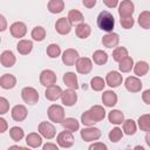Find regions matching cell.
<instances>
[{
	"mask_svg": "<svg viewBox=\"0 0 150 150\" xmlns=\"http://www.w3.org/2000/svg\"><path fill=\"white\" fill-rule=\"evenodd\" d=\"M46 53H47V55H48L50 59H55V57L60 56V54H61V48H60L59 45H56V43H50V45L47 47Z\"/></svg>",
	"mask_w": 150,
	"mask_h": 150,
	"instance_id": "cell-41",
	"label": "cell"
},
{
	"mask_svg": "<svg viewBox=\"0 0 150 150\" xmlns=\"http://www.w3.org/2000/svg\"><path fill=\"white\" fill-rule=\"evenodd\" d=\"M137 130V125H136V122L134 120H125L123 122V131L125 135H134Z\"/></svg>",
	"mask_w": 150,
	"mask_h": 150,
	"instance_id": "cell-36",
	"label": "cell"
},
{
	"mask_svg": "<svg viewBox=\"0 0 150 150\" xmlns=\"http://www.w3.org/2000/svg\"><path fill=\"white\" fill-rule=\"evenodd\" d=\"M47 114H48V118L54 123H62V121L64 120V109L62 105L52 104L48 108Z\"/></svg>",
	"mask_w": 150,
	"mask_h": 150,
	"instance_id": "cell-2",
	"label": "cell"
},
{
	"mask_svg": "<svg viewBox=\"0 0 150 150\" xmlns=\"http://www.w3.org/2000/svg\"><path fill=\"white\" fill-rule=\"evenodd\" d=\"M16 84V79L12 74H4L0 77V86L4 89H12Z\"/></svg>",
	"mask_w": 150,
	"mask_h": 150,
	"instance_id": "cell-24",
	"label": "cell"
},
{
	"mask_svg": "<svg viewBox=\"0 0 150 150\" xmlns=\"http://www.w3.org/2000/svg\"><path fill=\"white\" fill-rule=\"evenodd\" d=\"M89 149L90 150H95V149H102V150H107L108 146L104 144V143H101V142H96V143H93L89 145Z\"/></svg>",
	"mask_w": 150,
	"mask_h": 150,
	"instance_id": "cell-46",
	"label": "cell"
},
{
	"mask_svg": "<svg viewBox=\"0 0 150 150\" xmlns=\"http://www.w3.org/2000/svg\"><path fill=\"white\" fill-rule=\"evenodd\" d=\"M103 4L108 8H115L118 5V0H103Z\"/></svg>",
	"mask_w": 150,
	"mask_h": 150,
	"instance_id": "cell-48",
	"label": "cell"
},
{
	"mask_svg": "<svg viewBox=\"0 0 150 150\" xmlns=\"http://www.w3.org/2000/svg\"><path fill=\"white\" fill-rule=\"evenodd\" d=\"M148 71H149V64H148V62H145V61H138V62L135 63V66H134V73H135L136 76H138V77L144 76V75L148 74Z\"/></svg>",
	"mask_w": 150,
	"mask_h": 150,
	"instance_id": "cell-31",
	"label": "cell"
},
{
	"mask_svg": "<svg viewBox=\"0 0 150 150\" xmlns=\"http://www.w3.org/2000/svg\"><path fill=\"white\" fill-rule=\"evenodd\" d=\"M38 130H39L40 135H41L43 138H46V139H52V138H54V137H55V134H56L55 127H54L52 123L46 122V121H43V122H41V123L39 124Z\"/></svg>",
	"mask_w": 150,
	"mask_h": 150,
	"instance_id": "cell-5",
	"label": "cell"
},
{
	"mask_svg": "<svg viewBox=\"0 0 150 150\" xmlns=\"http://www.w3.org/2000/svg\"><path fill=\"white\" fill-rule=\"evenodd\" d=\"M118 42H120V36H118V34H116L114 32L107 33L102 38V45L107 48H114L118 45Z\"/></svg>",
	"mask_w": 150,
	"mask_h": 150,
	"instance_id": "cell-18",
	"label": "cell"
},
{
	"mask_svg": "<svg viewBox=\"0 0 150 150\" xmlns=\"http://www.w3.org/2000/svg\"><path fill=\"white\" fill-rule=\"evenodd\" d=\"M30 35H32L33 40H35V41H38V42L43 41L45 38H46V29H45L43 27H41V26H36V27H34V28L32 29Z\"/></svg>",
	"mask_w": 150,
	"mask_h": 150,
	"instance_id": "cell-35",
	"label": "cell"
},
{
	"mask_svg": "<svg viewBox=\"0 0 150 150\" xmlns=\"http://www.w3.org/2000/svg\"><path fill=\"white\" fill-rule=\"evenodd\" d=\"M62 93H63V90L61 89L60 86L52 84V86L47 87V89L45 91V96L48 101H57L59 98H61Z\"/></svg>",
	"mask_w": 150,
	"mask_h": 150,
	"instance_id": "cell-15",
	"label": "cell"
},
{
	"mask_svg": "<svg viewBox=\"0 0 150 150\" xmlns=\"http://www.w3.org/2000/svg\"><path fill=\"white\" fill-rule=\"evenodd\" d=\"M75 67H76V70L77 73L80 74H89L93 69V62L89 57H79V60L76 61L75 63Z\"/></svg>",
	"mask_w": 150,
	"mask_h": 150,
	"instance_id": "cell-9",
	"label": "cell"
},
{
	"mask_svg": "<svg viewBox=\"0 0 150 150\" xmlns=\"http://www.w3.org/2000/svg\"><path fill=\"white\" fill-rule=\"evenodd\" d=\"M124 86H125V89L128 91H130V93H138V91H141L143 84H142L141 80L137 76H129V77L125 79Z\"/></svg>",
	"mask_w": 150,
	"mask_h": 150,
	"instance_id": "cell-12",
	"label": "cell"
},
{
	"mask_svg": "<svg viewBox=\"0 0 150 150\" xmlns=\"http://www.w3.org/2000/svg\"><path fill=\"white\" fill-rule=\"evenodd\" d=\"M21 97L22 100L29 104V105H34L38 103L39 101V93L36 89H34L33 87H25L21 90Z\"/></svg>",
	"mask_w": 150,
	"mask_h": 150,
	"instance_id": "cell-4",
	"label": "cell"
},
{
	"mask_svg": "<svg viewBox=\"0 0 150 150\" xmlns=\"http://www.w3.org/2000/svg\"><path fill=\"white\" fill-rule=\"evenodd\" d=\"M135 149H141V150H144V148H143V146H141V145H137V146H135Z\"/></svg>",
	"mask_w": 150,
	"mask_h": 150,
	"instance_id": "cell-55",
	"label": "cell"
},
{
	"mask_svg": "<svg viewBox=\"0 0 150 150\" xmlns=\"http://www.w3.org/2000/svg\"><path fill=\"white\" fill-rule=\"evenodd\" d=\"M142 100H143L144 103L150 104V89H146V90L143 91V94H142Z\"/></svg>",
	"mask_w": 150,
	"mask_h": 150,
	"instance_id": "cell-47",
	"label": "cell"
},
{
	"mask_svg": "<svg viewBox=\"0 0 150 150\" xmlns=\"http://www.w3.org/2000/svg\"><path fill=\"white\" fill-rule=\"evenodd\" d=\"M55 29L59 34L66 35L71 30V23L69 22L68 18L67 19L66 18H60L55 23Z\"/></svg>",
	"mask_w": 150,
	"mask_h": 150,
	"instance_id": "cell-17",
	"label": "cell"
},
{
	"mask_svg": "<svg viewBox=\"0 0 150 150\" xmlns=\"http://www.w3.org/2000/svg\"><path fill=\"white\" fill-rule=\"evenodd\" d=\"M138 25L143 29H150V12L149 11H143L137 19Z\"/></svg>",
	"mask_w": 150,
	"mask_h": 150,
	"instance_id": "cell-33",
	"label": "cell"
},
{
	"mask_svg": "<svg viewBox=\"0 0 150 150\" xmlns=\"http://www.w3.org/2000/svg\"><path fill=\"white\" fill-rule=\"evenodd\" d=\"M56 142L59 144V146L61 148H70L73 146L74 144V136H73V132L69 131V130H64V131H61L57 137H56Z\"/></svg>",
	"mask_w": 150,
	"mask_h": 150,
	"instance_id": "cell-6",
	"label": "cell"
},
{
	"mask_svg": "<svg viewBox=\"0 0 150 150\" xmlns=\"http://www.w3.org/2000/svg\"><path fill=\"white\" fill-rule=\"evenodd\" d=\"M80 135L84 142H94L101 137V130L98 128H95L94 125H91V127L83 128L81 130Z\"/></svg>",
	"mask_w": 150,
	"mask_h": 150,
	"instance_id": "cell-3",
	"label": "cell"
},
{
	"mask_svg": "<svg viewBox=\"0 0 150 150\" xmlns=\"http://www.w3.org/2000/svg\"><path fill=\"white\" fill-rule=\"evenodd\" d=\"M108 137H109V139H110L112 143H117V142L123 137V131H122L118 127H116V128H114V129L110 130Z\"/></svg>",
	"mask_w": 150,
	"mask_h": 150,
	"instance_id": "cell-42",
	"label": "cell"
},
{
	"mask_svg": "<svg viewBox=\"0 0 150 150\" xmlns=\"http://www.w3.org/2000/svg\"><path fill=\"white\" fill-rule=\"evenodd\" d=\"M16 49L21 55H28L33 50V42L30 40H20L16 45Z\"/></svg>",
	"mask_w": 150,
	"mask_h": 150,
	"instance_id": "cell-25",
	"label": "cell"
},
{
	"mask_svg": "<svg viewBox=\"0 0 150 150\" xmlns=\"http://www.w3.org/2000/svg\"><path fill=\"white\" fill-rule=\"evenodd\" d=\"M145 143H146L148 146L150 148V131H146V135H145Z\"/></svg>",
	"mask_w": 150,
	"mask_h": 150,
	"instance_id": "cell-53",
	"label": "cell"
},
{
	"mask_svg": "<svg viewBox=\"0 0 150 150\" xmlns=\"http://www.w3.org/2000/svg\"><path fill=\"white\" fill-rule=\"evenodd\" d=\"M0 20H1V28H0V30L4 32L6 29V19H5L4 15H0Z\"/></svg>",
	"mask_w": 150,
	"mask_h": 150,
	"instance_id": "cell-52",
	"label": "cell"
},
{
	"mask_svg": "<svg viewBox=\"0 0 150 150\" xmlns=\"http://www.w3.org/2000/svg\"><path fill=\"white\" fill-rule=\"evenodd\" d=\"M61 101L63 103V105L66 107H73L76 102H77V94L75 91V89H67L62 93L61 95Z\"/></svg>",
	"mask_w": 150,
	"mask_h": 150,
	"instance_id": "cell-13",
	"label": "cell"
},
{
	"mask_svg": "<svg viewBox=\"0 0 150 150\" xmlns=\"http://www.w3.org/2000/svg\"><path fill=\"white\" fill-rule=\"evenodd\" d=\"M61 57H62V62L66 66H68V67L75 66L76 61L79 60V52L74 48H68L62 53Z\"/></svg>",
	"mask_w": 150,
	"mask_h": 150,
	"instance_id": "cell-8",
	"label": "cell"
},
{
	"mask_svg": "<svg viewBox=\"0 0 150 150\" xmlns=\"http://www.w3.org/2000/svg\"><path fill=\"white\" fill-rule=\"evenodd\" d=\"M93 61H94V63H96L98 66H103L108 61V54L101 49H97L93 53Z\"/></svg>",
	"mask_w": 150,
	"mask_h": 150,
	"instance_id": "cell-32",
	"label": "cell"
},
{
	"mask_svg": "<svg viewBox=\"0 0 150 150\" xmlns=\"http://www.w3.org/2000/svg\"><path fill=\"white\" fill-rule=\"evenodd\" d=\"M9 32L12 34L13 38H16V39H21L26 35L27 33V26L25 22H21V21H16L14 23L11 25L9 27Z\"/></svg>",
	"mask_w": 150,
	"mask_h": 150,
	"instance_id": "cell-10",
	"label": "cell"
},
{
	"mask_svg": "<svg viewBox=\"0 0 150 150\" xmlns=\"http://www.w3.org/2000/svg\"><path fill=\"white\" fill-rule=\"evenodd\" d=\"M120 23H121V26H122L124 29H130V28H132L135 21H134V19H132V16H129V18H121V19H120Z\"/></svg>",
	"mask_w": 150,
	"mask_h": 150,
	"instance_id": "cell-44",
	"label": "cell"
},
{
	"mask_svg": "<svg viewBox=\"0 0 150 150\" xmlns=\"http://www.w3.org/2000/svg\"><path fill=\"white\" fill-rule=\"evenodd\" d=\"M125 56H128V49L125 47H116L112 52V59L116 62H120Z\"/></svg>",
	"mask_w": 150,
	"mask_h": 150,
	"instance_id": "cell-40",
	"label": "cell"
},
{
	"mask_svg": "<svg viewBox=\"0 0 150 150\" xmlns=\"http://www.w3.org/2000/svg\"><path fill=\"white\" fill-rule=\"evenodd\" d=\"M42 149L43 150H57L59 146L56 144H53V143H46L45 145H42Z\"/></svg>",
	"mask_w": 150,
	"mask_h": 150,
	"instance_id": "cell-50",
	"label": "cell"
},
{
	"mask_svg": "<svg viewBox=\"0 0 150 150\" xmlns=\"http://www.w3.org/2000/svg\"><path fill=\"white\" fill-rule=\"evenodd\" d=\"M89 114H90L91 118H93L96 123L103 121L104 117H105V110H104V108L101 107V105H93V107H90Z\"/></svg>",
	"mask_w": 150,
	"mask_h": 150,
	"instance_id": "cell-20",
	"label": "cell"
},
{
	"mask_svg": "<svg viewBox=\"0 0 150 150\" xmlns=\"http://www.w3.org/2000/svg\"><path fill=\"white\" fill-rule=\"evenodd\" d=\"M7 122H6V120L5 118H0V132L2 134V132H5L6 131V129H7Z\"/></svg>",
	"mask_w": 150,
	"mask_h": 150,
	"instance_id": "cell-51",
	"label": "cell"
},
{
	"mask_svg": "<svg viewBox=\"0 0 150 150\" xmlns=\"http://www.w3.org/2000/svg\"><path fill=\"white\" fill-rule=\"evenodd\" d=\"M61 124H62V127L66 130H69L71 132L77 131L79 128H80V122L76 118H74V117H67V118H64Z\"/></svg>",
	"mask_w": 150,
	"mask_h": 150,
	"instance_id": "cell-28",
	"label": "cell"
},
{
	"mask_svg": "<svg viewBox=\"0 0 150 150\" xmlns=\"http://www.w3.org/2000/svg\"><path fill=\"white\" fill-rule=\"evenodd\" d=\"M83 19H84L83 14L77 9H71L68 13V20L71 25H79V23L83 22Z\"/></svg>",
	"mask_w": 150,
	"mask_h": 150,
	"instance_id": "cell-34",
	"label": "cell"
},
{
	"mask_svg": "<svg viewBox=\"0 0 150 150\" xmlns=\"http://www.w3.org/2000/svg\"><path fill=\"white\" fill-rule=\"evenodd\" d=\"M9 110V102L5 97H0V114L4 115Z\"/></svg>",
	"mask_w": 150,
	"mask_h": 150,
	"instance_id": "cell-45",
	"label": "cell"
},
{
	"mask_svg": "<svg viewBox=\"0 0 150 150\" xmlns=\"http://www.w3.org/2000/svg\"><path fill=\"white\" fill-rule=\"evenodd\" d=\"M122 81H123V77L122 75L116 71V70H112V71H109L105 76V83L111 87V88H117L122 84Z\"/></svg>",
	"mask_w": 150,
	"mask_h": 150,
	"instance_id": "cell-14",
	"label": "cell"
},
{
	"mask_svg": "<svg viewBox=\"0 0 150 150\" xmlns=\"http://www.w3.org/2000/svg\"><path fill=\"white\" fill-rule=\"evenodd\" d=\"M62 80H63V83H64L68 88H70V89H75V90L79 88L77 76L75 75V73H73V71H68V73H66V74L63 75Z\"/></svg>",
	"mask_w": 150,
	"mask_h": 150,
	"instance_id": "cell-23",
	"label": "cell"
},
{
	"mask_svg": "<svg viewBox=\"0 0 150 150\" xmlns=\"http://www.w3.org/2000/svg\"><path fill=\"white\" fill-rule=\"evenodd\" d=\"M137 122L142 131H150V114H144L139 116Z\"/></svg>",
	"mask_w": 150,
	"mask_h": 150,
	"instance_id": "cell-37",
	"label": "cell"
},
{
	"mask_svg": "<svg viewBox=\"0 0 150 150\" xmlns=\"http://www.w3.org/2000/svg\"><path fill=\"white\" fill-rule=\"evenodd\" d=\"M91 33V28L88 23H84V22H81L76 26V29H75V34L77 38L80 39H87Z\"/></svg>",
	"mask_w": 150,
	"mask_h": 150,
	"instance_id": "cell-27",
	"label": "cell"
},
{
	"mask_svg": "<svg viewBox=\"0 0 150 150\" xmlns=\"http://www.w3.org/2000/svg\"><path fill=\"white\" fill-rule=\"evenodd\" d=\"M26 143L30 148H39L42 145V136L40 132H30L26 136Z\"/></svg>",
	"mask_w": 150,
	"mask_h": 150,
	"instance_id": "cell-22",
	"label": "cell"
},
{
	"mask_svg": "<svg viewBox=\"0 0 150 150\" xmlns=\"http://www.w3.org/2000/svg\"><path fill=\"white\" fill-rule=\"evenodd\" d=\"M97 26L100 29L107 32V33H110L112 32L114 29V26H115V19L112 16L111 13H109L108 11H102L98 15H97Z\"/></svg>",
	"mask_w": 150,
	"mask_h": 150,
	"instance_id": "cell-1",
	"label": "cell"
},
{
	"mask_svg": "<svg viewBox=\"0 0 150 150\" xmlns=\"http://www.w3.org/2000/svg\"><path fill=\"white\" fill-rule=\"evenodd\" d=\"M47 8L50 13L53 14H59L63 11L64 8V2L63 0H49L48 5H47Z\"/></svg>",
	"mask_w": 150,
	"mask_h": 150,
	"instance_id": "cell-30",
	"label": "cell"
},
{
	"mask_svg": "<svg viewBox=\"0 0 150 150\" xmlns=\"http://www.w3.org/2000/svg\"><path fill=\"white\" fill-rule=\"evenodd\" d=\"M102 102L105 107L112 108L117 103V95L112 90H105L102 94Z\"/></svg>",
	"mask_w": 150,
	"mask_h": 150,
	"instance_id": "cell-21",
	"label": "cell"
},
{
	"mask_svg": "<svg viewBox=\"0 0 150 150\" xmlns=\"http://www.w3.org/2000/svg\"><path fill=\"white\" fill-rule=\"evenodd\" d=\"M9 136L14 142H20L23 138L25 132H23L22 128H20V127H12L9 129Z\"/></svg>",
	"mask_w": 150,
	"mask_h": 150,
	"instance_id": "cell-39",
	"label": "cell"
},
{
	"mask_svg": "<svg viewBox=\"0 0 150 150\" xmlns=\"http://www.w3.org/2000/svg\"><path fill=\"white\" fill-rule=\"evenodd\" d=\"M27 108L22 104H16L12 108V118L15 122H22L27 117Z\"/></svg>",
	"mask_w": 150,
	"mask_h": 150,
	"instance_id": "cell-16",
	"label": "cell"
},
{
	"mask_svg": "<svg viewBox=\"0 0 150 150\" xmlns=\"http://www.w3.org/2000/svg\"><path fill=\"white\" fill-rule=\"evenodd\" d=\"M108 120L111 124H115V125H118V124H122L124 122V114L121 111V110H117V109H112L109 115H108Z\"/></svg>",
	"mask_w": 150,
	"mask_h": 150,
	"instance_id": "cell-26",
	"label": "cell"
},
{
	"mask_svg": "<svg viewBox=\"0 0 150 150\" xmlns=\"http://www.w3.org/2000/svg\"><path fill=\"white\" fill-rule=\"evenodd\" d=\"M15 61H16V59H15V55L13 54L12 50H5V52L1 53L0 62H1V64L4 67L11 68V67H13L15 64Z\"/></svg>",
	"mask_w": 150,
	"mask_h": 150,
	"instance_id": "cell-19",
	"label": "cell"
},
{
	"mask_svg": "<svg viewBox=\"0 0 150 150\" xmlns=\"http://www.w3.org/2000/svg\"><path fill=\"white\" fill-rule=\"evenodd\" d=\"M40 83L45 87H49L56 83V74L50 69H45L40 73Z\"/></svg>",
	"mask_w": 150,
	"mask_h": 150,
	"instance_id": "cell-11",
	"label": "cell"
},
{
	"mask_svg": "<svg viewBox=\"0 0 150 150\" xmlns=\"http://www.w3.org/2000/svg\"><path fill=\"white\" fill-rule=\"evenodd\" d=\"M82 4L87 8H93L96 5V0H82Z\"/></svg>",
	"mask_w": 150,
	"mask_h": 150,
	"instance_id": "cell-49",
	"label": "cell"
},
{
	"mask_svg": "<svg viewBox=\"0 0 150 150\" xmlns=\"http://www.w3.org/2000/svg\"><path fill=\"white\" fill-rule=\"evenodd\" d=\"M104 86H105V81H104L102 77H100V76H94V77L90 80V87H91V89L95 90V91H101V90H103Z\"/></svg>",
	"mask_w": 150,
	"mask_h": 150,
	"instance_id": "cell-38",
	"label": "cell"
},
{
	"mask_svg": "<svg viewBox=\"0 0 150 150\" xmlns=\"http://www.w3.org/2000/svg\"><path fill=\"white\" fill-rule=\"evenodd\" d=\"M9 149H22V150H25L26 148L21 146V145H13V146H9Z\"/></svg>",
	"mask_w": 150,
	"mask_h": 150,
	"instance_id": "cell-54",
	"label": "cell"
},
{
	"mask_svg": "<svg viewBox=\"0 0 150 150\" xmlns=\"http://www.w3.org/2000/svg\"><path fill=\"white\" fill-rule=\"evenodd\" d=\"M134 60L131 56H125L124 59H122L120 62H118V69L122 71V73H129L131 69H134Z\"/></svg>",
	"mask_w": 150,
	"mask_h": 150,
	"instance_id": "cell-29",
	"label": "cell"
},
{
	"mask_svg": "<svg viewBox=\"0 0 150 150\" xmlns=\"http://www.w3.org/2000/svg\"><path fill=\"white\" fill-rule=\"evenodd\" d=\"M81 123H82L83 125H86V127H91V125H94L96 122L91 118V116H90V114H89V110H87V111H84V112L81 115Z\"/></svg>",
	"mask_w": 150,
	"mask_h": 150,
	"instance_id": "cell-43",
	"label": "cell"
},
{
	"mask_svg": "<svg viewBox=\"0 0 150 150\" xmlns=\"http://www.w3.org/2000/svg\"><path fill=\"white\" fill-rule=\"evenodd\" d=\"M135 12V5L131 0H122L118 6V15L120 18H129L132 16Z\"/></svg>",
	"mask_w": 150,
	"mask_h": 150,
	"instance_id": "cell-7",
	"label": "cell"
}]
</instances>
